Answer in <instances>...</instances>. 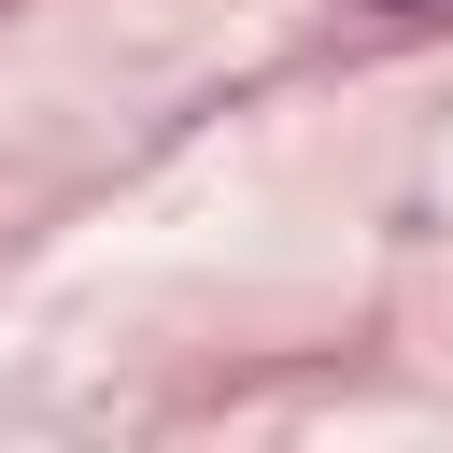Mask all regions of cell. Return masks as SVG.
<instances>
[{"mask_svg":"<svg viewBox=\"0 0 453 453\" xmlns=\"http://www.w3.org/2000/svg\"><path fill=\"white\" fill-rule=\"evenodd\" d=\"M382 14H439V0H382Z\"/></svg>","mask_w":453,"mask_h":453,"instance_id":"6da1fadb","label":"cell"}]
</instances>
